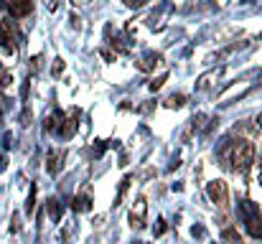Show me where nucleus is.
Wrapping results in <instances>:
<instances>
[{
    "label": "nucleus",
    "instance_id": "9",
    "mask_svg": "<svg viewBox=\"0 0 262 244\" xmlns=\"http://www.w3.org/2000/svg\"><path fill=\"white\" fill-rule=\"evenodd\" d=\"M59 127H61V115H51L46 120V130L51 132V130H59Z\"/></svg>",
    "mask_w": 262,
    "mask_h": 244
},
{
    "label": "nucleus",
    "instance_id": "13",
    "mask_svg": "<svg viewBox=\"0 0 262 244\" xmlns=\"http://www.w3.org/2000/svg\"><path fill=\"white\" fill-rule=\"evenodd\" d=\"M145 0H125V5H130V8H138V5H143Z\"/></svg>",
    "mask_w": 262,
    "mask_h": 244
},
{
    "label": "nucleus",
    "instance_id": "2",
    "mask_svg": "<svg viewBox=\"0 0 262 244\" xmlns=\"http://www.w3.org/2000/svg\"><path fill=\"white\" fill-rule=\"evenodd\" d=\"M0 46L5 54H15L18 51V41H15V31L10 26V20H0Z\"/></svg>",
    "mask_w": 262,
    "mask_h": 244
},
{
    "label": "nucleus",
    "instance_id": "16",
    "mask_svg": "<svg viewBox=\"0 0 262 244\" xmlns=\"http://www.w3.org/2000/svg\"><path fill=\"white\" fill-rule=\"evenodd\" d=\"M0 117H3V104H0Z\"/></svg>",
    "mask_w": 262,
    "mask_h": 244
},
{
    "label": "nucleus",
    "instance_id": "1",
    "mask_svg": "<svg viewBox=\"0 0 262 244\" xmlns=\"http://www.w3.org/2000/svg\"><path fill=\"white\" fill-rule=\"evenodd\" d=\"M232 163H234V170L247 173L255 163V145L247 143V140H237L232 145Z\"/></svg>",
    "mask_w": 262,
    "mask_h": 244
},
{
    "label": "nucleus",
    "instance_id": "12",
    "mask_svg": "<svg viewBox=\"0 0 262 244\" xmlns=\"http://www.w3.org/2000/svg\"><path fill=\"white\" fill-rule=\"evenodd\" d=\"M224 239H232V242L239 244V234H237V232H232V229H227V232H224Z\"/></svg>",
    "mask_w": 262,
    "mask_h": 244
},
{
    "label": "nucleus",
    "instance_id": "11",
    "mask_svg": "<svg viewBox=\"0 0 262 244\" xmlns=\"http://www.w3.org/2000/svg\"><path fill=\"white\" fill-rule=\"evenodd\" d=\"M10 74H8V69H3V66H0V89H3V86H8V84H10Z\"/></svg>",
    "mask_w": 262,
    "mask_h": 244
},
{
    "label": "nucleus",
    "instance_id": "8",
    "mask_svg": "<svg viewBox=\"0 0 262 244\" xmlns=\"http://www.w3.org/2000/svg\"><path fill=\"white\" fill-rule=\"evenodd\" d=\"M89 206H92L89 196H77L74 198V211H89Z\"/></svg>",
    "mask_w": 262,
    "mask_h": 244
},
{
    "label": "nucleus",
    "instance_id": "14",
    "mask_svg": "<svg viewBox=\"0 0 262 244\" xmlns=\"http://www.w3.org/2000/svg\"><path fill=\"white\" fill-rule=\"evenodd\" d=\"M257 165H260V170H262V161H260V163H257ZM260 181H262V173H260Z\"/></svg>",
    "mask_w": 262,
    "mask_h": 244
},
{
    "label": "nucleus",
    "instance_id": "7",
    "mask_svg": "<svg viewBox=\"0 0 262 244\" xmlns=\"http://www.w3.org/2000/svg\"><path fill=\"white\" fill-rule=\"evenodd\" d=\"M61 161H64V153H56V156H49V173H59L61 170Z\"/></svg>",
    "mask_w": 262,
    "mask_h": 244
},
{
    "label": "nucleus",
    "instance_id": "15",
    "mask_svg": "<svg viewBox=\"0 0 262 244\" xmlns=\"http://www.w3.org/2000/svg\"><path fill=\"white\" fill-rule=\"evenodd\" d=\"M257 122H260V127H262V115H260V117H257Z\"/></svg>",
    "mask_w": 262,
    "mask_h": 244
},
{
    "label": "nucleus",
    "instance_id": "5",
    "mask_svg": "<svg viewBox=\"0 0 262 244\" xmlns=\"http://www.w3.org/2000/svg\"><path fill=\"white\" fill-rule=\"evenodd\" d=\"M247 232H250L252 237H260L262 239V219L257 214H250V216H247Z\"/></svg>",
    "mask_w": 262,
    "mask_h": 244
},
{
    "label": "nucleus",
    "instance_id": "6",
    "mask_svg": "<svg viewBox=\"0 0 262 244\" xmlns=\"http://www.w3.org/2000/svg\"><path fill=\"white\" fill-rule=\"evenodd\" d=\"M64 125L59 127V132L64 135V138H72L74 132H77V115H72V117H67V120H61Z\"/></svg>",
    "mask_w": 262,
    "mask_h": 244
},
{
    "label": "nucleus",
    "instance_id": "3",
    "mask_svg": "<svg viewBox=\"0 0 262 244\" xmlns=\"http://www.w3.org/2000/svg\"><path fill=\"white\" fill-rule=\"evenodd\" d=\"M206 193H209V198L216 204V206H227V183L224 181H211L209 186H206Z\"/></svg>",
    "mask_w": 262,
    "mask_h": 244
},
{
    "label": "nucleus",
    "instance_id": "4",
    "mask_svg": "<svg viewBox=\"0 0 262 244\" xmlns=\"http://www.w3.org/2000/svg\"><path fill=\"white\" fill-rule=\"evenodd\" d=\"M33 10V0H13L10 3V13L15 15V18H23V15H28Z\"/></svg>",
    "mask_w": 262,
    "mask_h": 244
},
{
    "label": "nucleus",
    "instance_id": "10",
    "mask_svg": "<svg viewBox=\"0 0 262 244\" xmlns=\"http://www.w3.org/2000/svg\"><path fill=\"white\" fill-rule=\"evenodd\" d=\"M49 216L51 219H61V206H59V201H49Z\"/></svg>",
    "mask_w": 262,
    "mask_h": 244
}]
</instances>
